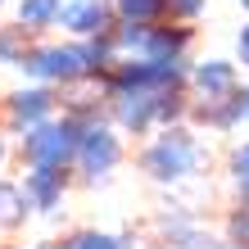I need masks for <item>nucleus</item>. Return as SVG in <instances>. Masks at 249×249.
<instances>
[{
    "mask_svg": "<svg viewBox=\"0 0 249 249\" xmlns=\"http://www.w3.org/2000/svg\"><path fill=\"white\" fill-rule=\"evenodd\" d=\"M145 172H150L154 181H163V186H177V181H186L190 172H199L204 163H209V150L190 136L186 127H168L163 136H159L150 150H145Z\"/></svg>",
    "mask_w": 249,
    "mask_h": 249,
    "instance_id": "1",
    "label": "nucleus"
},
{
    "mask_svg": "<svg viewBox=\"0 0 249 249\" xmlns=\"http://www.w3.org/2000/svg\"><path fill=\"white\" fill-rule=\"evenodd\" d=\"M82 131L86 123H77L68 113V118L59 123H41L32 131H23V159H27V168H68V163H77V145H82Z\"/></svg>",
    "mask_w": 249,
    "mask_h": 249,
    "instance_id": "2",
    "label": "nucleus"
},
{
    "mask_svg": "<svg viewBox=\"0 0 249 249\" xmlns=\"http://www.w3.org/2000/svg\"><path fill=\"white\" fill-rule=\"evenodd\" d=\"M23 72H27V77H32L36 86H50V82H64V86H72V82L91 77V72H86V59H82V50H77V46H36L32 54H27Z\"/></svg>",
    "mask_w": 249,
    "mask_h": 249,
    "instance_id": "3",
    "label": "nucleus"
},
{
    "mask_svg": "<svg viewBox=\"0 0 249 249\" xmlns=\"http://www.w3.org/2000/svg\"><path fill=\"white\" fill-rule=\"evenodd\" d=\"M118 159H123V145H118V136H113L105 123H91V127L82 131V145H77V168H82L91 181H100L105 172H113V168H118Z\"/></svg>",
    "mask_w": 249,
    "mask_h": 249,
    "instance_id": "4",
    "label": "nucleus"
},
{
    "mask_svg": "<svg viewBox=\"0 0 249 249\" xmlns=\"http://www.w3.org/2000/svg\"><path fill=\"white\" fill-rule=\"evenodd\" d=\"M54 27H64V32H72V36H86V41H91V36H109L113 5H109V0H64Z\"/></svg>",
    "mask_w": 249,
    "mask_h": 249,
    "instance_id": "5",
    "label": "nucleus"
},
{
    "mask_svg": "<svg viewBox=\"0 0 249 249\" xmlns=\"http://www.w3.org/2000/svg\"><path fill=\"white\" fill-rule=\"evenodd\" d=\"M54 105H59V100H54L50 86H23V91L9 95V127L14 131H32L41 123H50Z\"/></svg>",
    "mask_w": 249,
    "mask_h": 249,
    "instance_id": "6",
    "label": "nucleus"
},
{
    "mask_svg": "<svg viewBox=\"0 0 249 249\" xmlns=\"http://www.w3.org/2000/svg\"><path fill=\"white\" fill-rule=\"evenodd\" d=\"M168 95V91H163ZM113 113L127 131H150L159 123V91H113Z\"/></svg>",
    "mask_w": 249,
    "mask_h": 249,
    "instance_id": "7",
    "label": "nucleus"
},
{
    "mask_svg": "<svg viewBox=\"0 0 249 249\" xmlns=\"http://www.w3.org/2000/svg\"><path fill=\"white\" fill-rule=\"evenodd\" d=\"M190 82H195V91L204 95V105L231 100L236 95V64L231 59H204V64L190 68Z\"/></svg>",
    "mask_w": 249,
    "mask_h": 249,
    "instance_id": "8",
    "label": "nucleus"
},
{
    "mask_svg": "<svg viewBox=\"0 0 249 249\" xmlns=\"http://www.w3.org/2000/svg\"><path fill=\"white\" fill-rule=\"evenodd\" d=\"M23 195H27L32 209L54 213V209H59V199H64V168H32V172H27V181H23Z\"/></svg>",
    "mask_w": 249,
    "mask_h": 249,
    "instance_id": "9",
    "label": "nucleus"
},
{
    "mask_svg": "<svg viewBox=\"0 0 249 249\" xmlns=\"http://www.w3.org/2000/svg\"><path fill=\"white\" fill-rule=\"evenodd\" d=\"M186 46H190L186 27H150V41H145L141 59H150V64H186Z\"/></svg>",
    "mask_w": 249,
    "mask_h": 249,
    "instance_id": "10",
    "label": "nucleus"
},
{
    "mask_svg": "<svg viewBox=\"0 0 249 249\" xmlns=\"http://www.w3.org/2000/svg\"><path fill=\"white\" fill-rule=\"evenodd\" d=\"M27 213H32V204H27L23 186H14V181L0 177V227H5V231L23 227V222H27Z\"/></svg>",
    "mask_w": 249,
    "mask_h": 249,
    "instance_id": "11",
    "label": "nucleus"
},
{
    "mask_svg": "<svg viewBox=\"0 0 249 249\" xmlns=\"http://www.w3.org/2000/svg\"><path fill=\"white\" fill-rule=\"evenodd\" d=\"M59 9H64V0H18V27H27V32L54 27Z\"/></svg>",
    "mask_w": 249,
    "mask_h": 249,
    "instance_id": "12",
    "label": "nucleus"
},
{
    "mask_svg": "<svg viewBox=\"0 0 249 249\" xmlns=\"http://www.w3.org/2000/svg\"><path fill=\"white\" fill-rule=\"evenodd\" d=\"M27 36H32L27 27H0V64L5 68H23L27 64V54L36 50Z\"/></svg>",
    "mask_w": 249,
    "mask_h": 249,
    "instance_id": "13",
    "label": "nucleus"
},
{
    "mask_svg": "<svg viewBox=\"0 0 249 249\" xmlns=\"http://www.w3.org/2000/svg\"><path fill=\"white\" fill-rule=\"evenodd\" d=\"M168 9V0H113V14L123 23H154Z\"/></svg>",
    "mask_w": 249,
    "mask_h": 249,
    "instance_id": "14",
    "label": "nucleus"
},
{
    "mask_svg": "<svg viewBox=\"0 0 249 249\" xmlns=\"http://www.w3.org/2000/svg\"><path fill=\"white\" fill-rule=\"evenodd\" d=\"M145 41H150V23H123L118 32H113V50L141 59V54H145Z\"/></svg>",
    "mask_w": 249,
    "mask_h": 249,
    "instance_id": "15",
    "label": "nucleus"
},
{
    "mask_svg": "<svg viewBox=\"0 0 249 249\" xmlns=\"http://www.w3.org/2000/svg\"><path fill=\"white\" fill-rule=\"evenodd\" d=\"M64 249H123L118 236H105V231H82V236H72Z\"/></svg>",
    "mask_w": 249,
    "mask_h": 249,
    "instance_id": "16",
    "label": "nucleus"
},
{
    "mask_svg": "<svg viewBox=\"0 0 249 249\" xmlns=\"http://www.w3.org/2000/svg\"><path fill=\"white\" fill-rule=\"evenodd\" d=\"M227 240L231 249H249V209H236L227 217Z\"/></svg>",
    "mask_w": 249,
    "mask_h": 249,
    "instance_id": "17",
    "label": "nucleus"
},
{
    "mask_svg": "<svg viewBox=\"0 0 249 249\" xmlns=\"http://www.w3.org/2000/svg\"><path fill=\"white\" fill-rule=\"evenodd\" d=\"M227 168H231V177H236V181H249V141L231 150V163Z\"/></svg>",
    "mask_w": 249,
    "mask_h": 249,
    "instance_id": "18",
    "label": "nucleus"
},
{
    "mask_svg": "<svg viewBox=\"0 0 249 249\" xmlns=\"http://www.w3.org/2000/svg\"><path fill=\"white\" fill-rule=\"evenodd\" d=\"M204 5H209V0H168V14L172 18H199Z\"/></svg>",
    "mask_w": 249,
    "mask_h": 249,
    "instance_id": "19",
    "label": "nucleus"
},
{
    "mask_svg": "<svg viewBox=\"0 0 249 249\" xmlns=\"http://www.w3.org/2000/svg\"><path fill=\"white\" fill-rule=\"evenodd\" d=\"M236 59H240V64L249 68V23H245L240 32H236Z\"/></svg>",
    "mask_w": 249,
    "mask_h": 249,
    "instance_id": "20",
    "label": "nucleus"
},
{
    "mask_svg": "<svg viewBox=\"0 0 249 249\" xmlns=\"http://www.w3.org/2000/svg\"><path fill=\"white\" fill-rule=\"evenodd\" d=\"M236 100H240V123H249V91H236Z\"/></svg>",
    "mask_w": 249,
    "mask_h": 249,
    "instance_id": "21",
    "label": "nucleus"
},
{
    "mask_svg": "<svg viewBox=\"0 0 249 249\" xmlns=\"http://www.w3.org/2000/svg\"><path fill=\"white\" fill-rule=\"evenodd\" d=\"M236 190H240V209H249V181H236Z\"/></svg>",
    "mask_w": 249,
    "mask_h": 249,
    "instance_id": "22",
    "label": "nucleus"
},
{
    "mask_svg": "<svg viewBox=\"0 0 249 249\" xmlns=\"http://www.w3.org/2000/svg\"><path fill=\"white\" fill-rule=\"evenodd\" d=\"M0 163H5V136H0Z\"/></svg>",
    "mask_w": 249,
    "mask_h": 249,
    "instance_id": "23",
    "label": "nucleus"
},
{
    "mask_svg": "<svg viewBox=\"0 0 249 249\" xmlns=\"http://www.w3.org/2000/svg\"><path fill=\"white\" fill-rule=\"evenodd\" d=\"M240 9H245V14H249V0H240Z\"/></svg>",
    "mask_w": 249,
    "mask_h": 249,
    "instance_id": "24",
    "label": "nucleus"
},
{
    "mask_svg": "<svg viewBox=\"0 0 249 249\" xmlns=\"http://www.w3.org/2000/svg\"><path fill=\"white\" fill-rule=\"evenodd\" d=\"M0 5H5V0H0Z\"/></svg>",
    "mask_w": 249,
    "mask_h": 249,
    "instance_id": "25",
    "label": "nucleus"
}]
</instances>
